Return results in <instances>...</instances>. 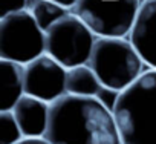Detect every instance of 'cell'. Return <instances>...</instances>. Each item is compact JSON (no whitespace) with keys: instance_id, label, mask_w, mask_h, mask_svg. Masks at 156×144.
Wrapping results in <instances>:
<instances>
[{"instance_id":"cell-15","label":"cell","mask_w":156,"mask_h":144,"mask_svg":"<svg viewBox=\"0 0 156 144\" xmlns=\"http://www.w3.org/2000/svg\"><path fill=\"white\" fill-rule=\"evenodd\" d=\"M16 144H51L44 136H23Z\"/></svg>"},{"instance_id":"cell-10","label":"cell","mask_w":156,"mask_h":144,"mask_svg":"<svg viewBox=\"0 0 156 144\" xmlns=\"http://www.w3.org/2000/svg\"><path fill=\"white\" fill-rule=\"evenodd\" d=\"M25 95V64L0 58V110H11Z\"/></svg>"},{"instance_id":"cell-12","label":"cell","mask_w":156,"mask_h":144,"mask_svg":"<svg viewBox=\"0 0 156 144\" xmlns=\"http://www.w3.org/2000/svg\"><path fill=\"white\" fill-rule=\"evenodd\" d=\"M29 11L40 25V28L46 32L55 22H58L70 9H66L64 6L52 2V0H34Z\"/></svg>"},{"instance_id":"cell-16","label":"cell","mask_w":156,"mask_h":144,"mask_svg":"<svg viewBox=\"0 0 156 144\" xmlns=\"http://www.w3.org/2000/svg\"><path fill=\"white\" fill-rule=\"evenodd\" d=\"M52 2H55V3H58V5H61V6H64L66 9H73V6L78 3V0H52Z\"/></svg>"},{"instance_id":"cell-13","label":"cell","mask_w":156,"mask_h":144,"mask_svg":"<svg viewBox=\"0 0 156 144\" xmlns=\"http://www.w3.org/2000/svg\"><path fill=\"white\" fill-rule=\"evenodd\" d=\"M23 138V132L12 110H0V144H16Z\"/></svg>"},{"instance_id":"cell-4","label":"cell","mask_w":156,"mask_h":144,"mask_svg":"<svg viewBox=\"0 0 156 144\" xmlns=\"http://www.w3.org/2000/svg\"><path fill=\"white\" fill-rule=\"evenodd\" d=\"M97 35L78 17L69 11L46 31V54L66 69L87 64Z\"/></svg>"},{"instance_id":"cell-5","label":"cell","mask_w":156,"mask_h":144,"mask_svg":"<svg viewBox=\"0 0 156 144\" xmlns=\"http://www.w3.org/2000/svg\"><path fill=\"white\" fill-rule=\"evenodd\" d=\"M46 52V32L31 11L0 17V58L26 64Z\"/></svg>"},{"instance_id":"cell-9","label":"cell","mask_w":156,"mask_h":144,"mask_svg":"<svg viewBox=\"0 0 156 144\" xmlns=\"http://www.w3.org/2000/svg\"><path fill=\"white\" fill-rule=\"evenodd\" d=\"M49 103L28 94L16 103L11 110L23 132V136H44L49 121Z\"/></svg>"},{"instance_id":"cell-14","label":"cell","mask_w":156,"mask_h":144,"mask_svg":"<svg viewBox=\"0 0 156 144\" xmlns=\"http://www.w3.org/2000/svg\"><path fill=\"white\" fill-rule=\"evenodd\" d=\"M26 6H28V0H2L0 17H5L8 14L23 11V9H26Z\"/></svg>"},{"instance_id":"cell-6","label":"cell","mask_w":156,"mask_h":144,"mask_svg":"<svg viewBox=\"0 0 156 144\" xmlns=\"http://www.w3.org/2000/svg\"><path fill=\"white\" fill-rule=\"evenodd\" d=\"M141 0H78L75 13L97 37H129Z\"/></svg>"},{"instance_id":"cell-2","label":"cell","mask_w":156,"mask_h":144,"mask_svg":"<svg viewBox=\"0 0 156 144\" xmlns=\"http://www.w3.org/2000/svg\"><path fill=\"white\" fill-rule=\"evenodd\" d=\"M121 144H156V69L148 67L112 104Z\"/></svg>"},{"instance_id":"cell-3","label":"cell","mask_w":156,"mask_h":144,"mask_svg":"<svg viewBox=\"0 0 156 144\" xmlns=\"http://www.w3.org/2000/svg\"><path fill=\"white\" fill-rule=\"evenodd\" d=\"M106 91L127 89L142 72L144 60L127 37H97L87 63Z\"/></svg>"},{"instance_id":"cell-11","label":"cell","mask_w":156,"mask_h":144,"mask_svg":"<svg viewBox=\"0 0 156 144\" xmlns=\"http://www.w3.org/2000/svg\"><path fill=\"white\" fill-rule=\"evenodd\" d=\"M66 91L72 95H83V97H98L104 89L100 83L97 74L89 64H80L67 69L66 78Z\"/></svg>"},{"instance_id":"cell-8","label":"cell","mask_w":156,"mask_h":144,"mask_svg":"<svg viewBox=\"0 0 156 144\" xmlns=\"http://www.w3.org/2000/svg\"><path fill=\"white\" fill-rule=\"evenodd\" d=\"M129 38L145 66L156 69V0H141Z\"/></svg>"},{"instance_id":"cell-7","label":"cell","mask_w":156,"mask_h":144,"mask_svg":"<svg viewBox=\"0 0 156 144\" xmlns=\"http://www.w3.org/2000/svg\"><path fill=\"white\" fill-rule=\"evenodd\" d=\"M66 78L67 69L44 52L25 64V94L51 104L67 94Z\"/></svg>"},{"instance_id":"cell-1","label":"cell","mask_w":156,"mask_h":144,"mask_svg":"<svg viewBox=\"0 0 156 144\" xmlns=\"http://www.w3.org/2000/svg\"><path fill=\"white\" fill-rule=\"evenodd\" d=\"M51 144H121L113 110L98 97L64 94L49 107Z\"/></svg>"}]
</instances>
